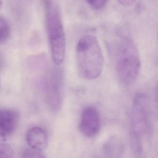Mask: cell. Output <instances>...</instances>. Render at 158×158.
<instances>
[{
  "instance_id": "1",
  "label": "cell",
  "mask_w": 158,
  "mask_h": 158,
  "mask_svg": "<svg viewBox=\"0 0 158 158\" xmlns=\"http://www.w3.org/2000/svg\"><path fill=\"white\" fill-rule=\"evenodd\" d=\"M78 70L84 79L93 80L102 73L104 58L100 44L96 37L91 34L82 36L76 47Z\"/></svg>"
},
{
  "instance_id": "2",
  "label": "cell",
  "mask_w": 158,
  "mask_h": 158,
  "mask_svg": "<svg viewBox=\"0 0 158 158\" xmlns=\"http://www.w3.org/2000/svg\"><path fill=\"white\" fill-rule=\"evenodd\" d=\"M45 25L52 59L55 65L62 64L65 55L66 40L61 15L52 0H42Z\"/></svg>"
},
{
  "instance_id": "3",
  "label": "cell",
  "mask_w": 158,
  "mask_h": 158,
  "mask_svg": "<svg viewBox=\"0 0 158 158\" xmlns=\"http://www.w3.org/2000/svg\"><path fill=\"white\" fill-rule=\"evenodd\" d=\"M147 97L144 94H137L134 98L131 117V138L135 154L142 155L143 138L150 132V122Z\"/></svg>"
},
{
  "instance_id": "4",
  "label": "cell",
  "mask_w": 158,
  "mask_h": 158,
  "mask_svg": "<svg viewBox=\"0 0 158 158\" xmlns=\"http://www.w3.org/2000/svg\"><path fill=\"white\" fill-rule=\"evenodd\" d=\"M140 69L141 59L138 49L131 41H123L116 56V72L120 81L125 85L133 84L139 77Z\"/></svg>"
},
{
  "instance_id": "5",
  "label": "cell",
  "mask_w": 158,
  "mask_h": 158,
  "mask_svg": "<svg viewBox=\"0 0 158 158\" xmlns=\"http://www.w3.org/2000/svg\"><path fill=\"white\" fill-rule=\"evenodd\" d=\"M44 97L49 109L56 112L62 107L64 97V75L59 68L48 70L44 82Z\"/></svg>"
},
{
  "instance_id": "6",
  "label": "cell",
  "mask_w": 158,
  "mask_h": 158,
  "mask_svg": "<svg viewBox=\"0 0 158 158\" xmlns=\"http://www.w3.org/2000/svg\"><path fill=\"white\" fill-rule=\"evenodd\" d=\"M79 128L82 135L88 138H94L98 134L101 129V120L96 108L89 106L83 109Z\"/></svg>"
},
{
  "instance_id": "7",
  "label": "cell",
  "mask_w": 158,
  "mask_h": 158,
  "mask_svg": "<svg viewBox=\"0 0 158 158\" xmlns=\"http://www.w3.org/2000/svg\"><path fill=\"white\" fill-rule=\"evenodd\" d=\"M20 117L17 110L11 109H0V137L6 139L17 129Z\"/></svg>"
},
{
  "instance_id": "8",
  "label": "cell",
  "mask_w": 158,
  "mask_h": 158,
  "mask_svg": "<svg viewBox=\"0 0 158 158\" xmlns=\"http://www.w3.org/2000/svg\"><path fill=\"white\" fill-rule=\"evenodd\" d=\"M26 140L30 147L40 151H43L49 142L47 133L41 127H33L28 130Z\"/></svg>"
},
{
  "instance_id": "9",
  "label": "cell",
  "mask_w": 158,
  "mask_h": 158,
  "mask_svg": "<svg viewBox=\"0 0 158 158\" xmlns=\"http://www.w3.org/2000/svg\"><path fill=\"white\" fill-rule=\"evenodd\" d=\"M124 151L123 143L117 136H113L110 138L103 147V153L107 157H121Z\"/></svg>"
},
{
  "instance_id": "10",
  "label": "cell",
  "mask_w": 158,
  "mask_h": 158,
  "mask_svg": "<svg viewBox=\"0 0 158 158\" xmlns=\"http://www.w3.org/2000/svg\"><path fill=\"white\" fill-rule=\"evenodd\" d=\"M10 33V27L8 22L3 18L0 17V43L6 42Z\"/></svg>"
},
{
  "instance_id": "11",
  "label": "cell",
  "mask_w": 158,
  "mask_h": 158,
  "mask_svg": "<svg viewBox=\"0 0 158 158\" xmlns=\"http://www.w3.org/2000/svg\"><path fill=\"white\" fill-rule=\"evenodd\" d=\"M14 152L13 147L8 143L0 144V158H13Z\"/></svg>"
},
{
  "instance_id": "12",
  "label": "cell",
  "mask_w": 158,
  "mask_h": 158,
  "mask_svg": "<svg viewBox=\"0 0 158 158\" xmlns=\"http://www.w3.org/2000/svg\"><path fill=\"white\" fill-rule=\"evenodd\" d=\"M23 158H45V156L42 151L36 150L30 147V148L25 149L22 154Z\"/></svg>"
},
{
  "instance_id": "13",
  "label": "cell",
  "mask_w": 158,
  "mask_h": 158,
  "mask_svg": "<svg viewBox=\"0 0 158 158\" xmlns=\"http://www.w3.org/2000/svg\"><path fill=\"white\" fill-rule=\"evenodd\" d=\"M87 4L94 10L102 9L107 3L108 0H85Z\"/></svg>"
},
{
  "instance_id": "14",
  "label": "cell",
  "mask_w": 158,
  "mask_h": 158,
  "mask_svg": "<svg viewBox=\"0 0 158 158\" xmlns=\"http://www.w3.org/2000/svg\"><path fill=\"white\" fill-rule=\"evenodd\" d=\"M137 0H117V2L123 6L129 7L131 6Z\"/></svg>"
},
{
  "instance_id": "15",
  "label": "cell",
  "mask_w": 158,
  "mask_h": 158,
  "mask_svg": "<svg viewBox=\"0 0 158 158\" xmlns=\"http://www.w3.org/2000/svg\"><path fill=\"white\" fill-rule=\"evenodd\" d=\"M156 102L157 105L158 106V84L157 86L156 90Z\"/></svg>"
},
{
  "instance_id": "16",
  "label": "cell",
  "mask_w": 158,
  "mask_h": 158,
  "mask_svg": "<svg viewBox=\"0 0 158 158\" xmlns=\"http://www.w3.org/2000/svg\"><path fill=\"white\" fill-rule=\"evenodd\" d=\"M2 0H0V10L2 8Z\"/></svg>"
},
{
  "instance_id": "17",
  "label": "cell",
  "mask_w": 158,
  "mask_h": 158,
  "mask_svg": "<svg viewBox=\"0 0 158 158\" xmlns=\"http://www.w3.org/2000/svg\"><path fill=\"white\" fill-rule=\"evenodd\" d=\"M0 87H1V79H0Z\"/></svg>"
}]
</instances>
